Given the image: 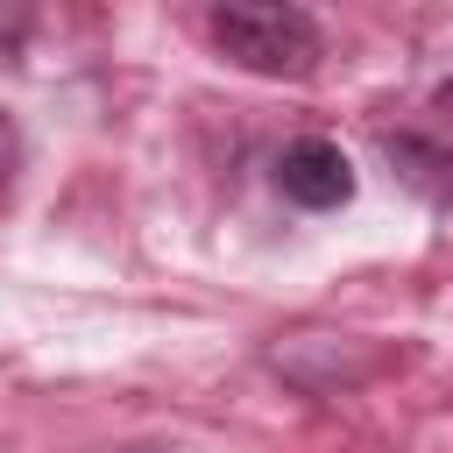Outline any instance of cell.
<instances>
[{"label": "cell", "instance_id": "obj_7", "mask_svg": "<svg viewBox=\"0 0 453 453\" xmlns=\"http://www.w3.org/2000/svg\"><path fill=\"white\" fill-rule=\"evenodd\" d=\"M134 453H184V446H134Z\"/></svg>", "mask_w": 453, "mask_h": 453}, {"label": "cell", "instance_id": "obj_4", "mask_svg": "<svg viewBox=\"0 0 453 453\" xmlns=\"http://www.w3.org/2000/svg\"><path fill=\"white\" fill-rule=\"evenodd\" d=\"M14 170H21V134H14V120L0 113V191L14 184Z\"/></svg>", "mask_w": 453, "mask_h": 453}, {"label": "cell", "instance_id": "obj_5", "mask_svg": "<svg viewBox=\"0 0 453 453\" xmlns=\"http://www.w3.org/2000/svg\"><path fill=\"white\" fill-rule=\"evenodd\" d=\"M14 35H21V14H7V21H0V57H14Z\"/></svg>", "mask_w": 453, "mask_h": 453}, {"label": "cell", "instance_id": "obj_6", "mask_svg": "<svg viewBox=\"0 0 453 453\" xmlns=\"http://www.w3.org/2000/svg\"><path fill=\"white\" fill-rule=\"evenodd\" d=\"M432 99H439V106H446V113H453V78H446V85H439V92H432Z\"/></svg>", "mask_w": 453, "mask_h": 453}, {"label": "cell", "instance_id": "obj_2", "mask_svg": "<svg viewBox=\"0 0 453 453\" xmlns=\"http://www.w3.org/2000/svg\"><path fill=\"white\" fill-rule=\"evenodd\" d=\"M276 191H283L290 205H304V212H340V205L354 198V163H347L333 142L304 134V142H290V149L276 156Z\"/></svg>", "mask_w": 453, "mask_h": 453}, {"label": "cell", "instance_id": "obj_1", "mask_svg": "<svg viewBox=\"0 0 453 453\" xmlns=\"http://www.w3.org/2000/svg\"><path fill=\"white\" fill-rule=\"evenodd\" d=\"M205 28L255 78H304L319 64V50H326L319 21L304 7H276V0H226V7H212Z\"/></svg>", "mask_w": 453, "mask_h": 453}, {"label": "cell", "instance_id": "obj_3", "mask_svg": "<svg viewBox=\"0 0 453 453\" xmlns=\"http://www.w3.org/2000/svg\"><path fill=\"white\" fill-rule=\"evenodd\" d=\"M382 163L403 191H418L425 205H453V142L439 134H418V127H396L382 134Z\"/></svg>", "mask_w": 453, "mask_h": 453}]
</instances>
